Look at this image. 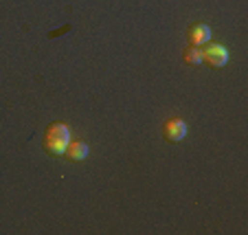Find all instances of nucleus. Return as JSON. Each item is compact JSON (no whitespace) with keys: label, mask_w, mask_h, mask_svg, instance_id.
Masks as SVG:
<instances>
[{"label":"nucleus","mask_w":248,"mask_h":235,"mask_svg":"<svg viewBox=\"0 0 248 235\" xmlns=\"http://www.w3.org/2000/svg\"><path fill=\"white\" fill-rule=\"evenodd\" d=\"M187 40L189 47H204L206 42H211V29L204 22H193L187 29Z\"/></svg>","instance_id":"4"},{"label":"nucleus","mask_w":248,"mask_h":235,"mask_svg":"<svg viewBox=\"0 0 248 235\" xmlns=\"http://www.w3.org/2000/svg\"><path fill=\"white\" fill-rule=\"evenodd\" d=\"M70 141V130L64 121H53L46 125L42 137V147L48 156H64V150Z\"/></svg>","instance_id":"1"},{"label":"nucleus","mask_w":248,"mask_h":235,"mask_svg":"<svg viewBox=\"0 0 248 235\" xmlns=\"http://www.w3.org/2000/svg\"><path fill=\"white\" fill-rule=\"evenodd\" d=\"M183 60H185V64H189V66H200L202 64L200 47H187L185 53H183Z\"/></svg>","instance_id":"6"},{"label":"nucleus","mask_w":248,"mask_h":235,"mask_svg":"<svg viewBox=\"0 0 248 235\" xmlns=\"http://www.w3.org/2000/svg\"><path fill=\"white\" fill-rule=\"evenodd\" d=\"M88 152L90 150L84 141H73V139H70L66 150H64V158L70 160V163H81V160L88 156Z\"/></svg>","instance_id":"5"},{"label":"nucleus","mask_w":248,"mask_h":235,"mask_svg":"<svg viewBox=\"0 0 248 235\" xmlns=\"http://www.w3.org/2000/svg\"><path fill=\"white\" fill-rule=\"evenodd\" d=\"M200 51H202V62H206L211 68H222L229 62V51L217 42H206L204 48H200Z\"/></svg>","instance_id":"2"},{"label":"nucleus","mask_w":248,"mask_h":235,"mask_svg":"<svg viewBox=\"0 0 248 235\" xmlns=\"http://www.w3.org/2000/svg\"><path fill=\"white\" fill-rule=\"evenodd\" d=\"M160 134H163V139L167 143H180L187 137V123L178 117L167 119V121L163 123V127H160Z\"/></svg>","instance_id":"3"}]
</instances>
